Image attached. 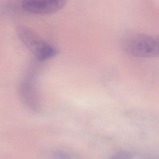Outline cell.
I'll return each instance as SVG.
<instances>
[{
    "label": "cell",
    "mask_w": 159,
    "mask_h": 159,
    "mask_svg": "<svg viewBox=\"0 0 159 159\" xmlns=\"http://www.w3.org/2000/svg\"><path fill=\"white\" fill-rule=\"evenodd\" d=\"M122 48L129 56L136 58H155L159 56V35L132 32L122 40Z\"/></svg>",
    "instance_id": "cell-1"
},
{
    "label": "cell",
    "mask_w": 159,
    "mask_h": 159,
    "mask_svg": "<svg viewBox=\"0 0 159 159\" xmlns=\"http://www.w3.org/2000/svg\"><path fill=\"white\" fill-rule=\"evenodd\" d=\"M19 38L40 61L49 59L58 55L59 51L52 45L43 40L38 34L24 26L17 28Z\"/></svg>",
    "instance_id": "cell-2"
},
{
    "label": "cell",
    "mask_w": 159,
    "mask_h": 159,
    "mask_svg": "<svg viewBox=\"0 0 159 159\" xmlns=\"http://www.w3.org/2000/svg\"><path fill=\"white\" fill-rule=\"evenodd\" d=\"M64 0H27L22 3L25 11L35 15H48L56 13L66 5Z\"/></svg>",
    "instance_id": "cell-3"
},
{
    "label": "cell",
    "mask_w": 159,
    "mask_h": 159,
    "mask_svg": "<svg viewBox=\"0 0 159 159\" xmlns=\"http://www.w3.org/2000/svg\"><path fill=\"white\" fill-rule=\"evenodd\" d=\"M135 156V153L132 151H123L118 153L110 159H133Z\"/></svg>",
    "instance_id": "cell-4"
},
{
    "label": "cell",
    "mask_w": 159,
    "mask_h": 159,
    "mask_svg": "<svg viewBox=\"0 0 159 159\" xmlns=\"http://www.w3.org/2000/svg\"><path fill=\"white\" fill-rule=\"evenodd\" d=\"M53 155L55 159H71L68 154L63 151L57 150L54 152Z\"/></svg>",
    "instance_id": "cell-5"
}]
</instances>
